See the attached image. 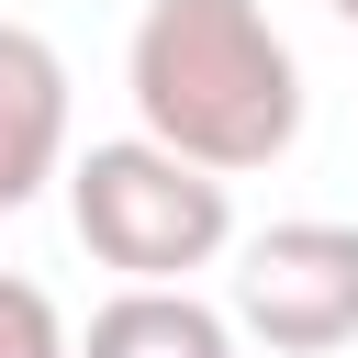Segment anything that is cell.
<instances>
[{
  "label": "cell",
  "instance_id": "277c9868",
  "mask_svg": "<svg viewBox=\"0 0 358 358\" xmlns=\"http://www.w3.org/2000/svg\"><path fill=\"white\" fill-rule=\"evenodd\" d=\"M67 179V56L34 22H0V213Z\"/></svg>",
  "mask_w": 358,
  "mask_h": 358
},
{
  "label": "cell",
  "instance_id": "8992f818",
  "mask_svg": "<svg viewBox=\"0 0 358 358\" xmlns=\"http://www.w3.org/2000/svg\"><path fill=\"white\" fill-rule=\"evenodd\" d=\"M0 358H78L67 313H56L45 280H22V268H0Z\"/></svg>",
  "mask_w": 358,
  "mask_h": 358
},
{
  "label": "cell",
  "instance_id": "3957f363",
  "mask_svg": "<svg viewBox=\"0 0 358 358\" xmlns=\"http://www.w3.org/2000/svg\"><path fill=\"white\" fill-rule=\"evenodd\" d=\"M235 336H257L268 358H324L358 336V224L336 213H291L268 235L235 246Z\"/></svg>",
  "mask_w": 358,
  "mask_h": 358
},
{
  "label": "cell",
  "instance_id": "5b68a950",
  "mask_svg": "<svg viewBox=\"0 0 358 358\" xmlns=\"http://www.w3.org/2000/svg\"><path fill=\"white\" fill-rule=\"evenodd\" d=\"M78 358H235V313L201 302V291H145V280H123V291L78 324Z\"/></svg>",
  "mask_w": 358,
  "mask_h": 358
},
{
  "label": "cell",
  "instance_id": "6da1fadb",
  "mask_svg": "<svg viewBox=\"0 0 358 358\" xmlns=\"http://www.w3.org/2000/svg\"><path fill=\"white\" fill-rule=\"evenodd\" d=\"M123 90L134 123L213 179H246L302 134V56L257 0H145L123 45Z\"/></svg>",
  "mask_w": 358,
  "mask_h": 358
},
{
  "label": "cell",
  "instance_id": "7a4b0ae2",
  "mask_svg": "<svg viewBox=\"0 0 358 358\" xmlns=\"http://www.w3.org/2000/svg\"><path fill=\"white\" fill-rule=\"evenodd\" d=\"M67 224L101 268H123L145 291H190V268H213L235 246V190L157 134H112V145L67 157Z\"/></svg>",
  "mask_w": 358,
  "mask_h": 358
},
{
  "label": "cell",
  "instance_id": "52a82bcc",
  "mask_svg": "<svg viewBox=\"0 0 358 358\" xmlns=\"http://www.w3.org/2000/svg\"><path fill=\"white\" fill-rule=\"evenodd\" d=\"M336 22H358V0H336Z\"/></svg>",
  "mask_w": 358,
  "mask_h": 358
}]
</instances>
